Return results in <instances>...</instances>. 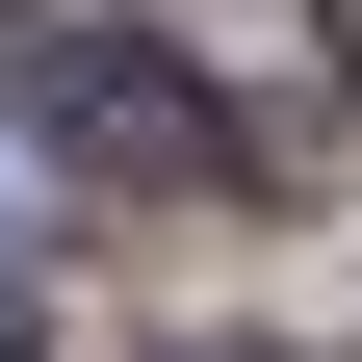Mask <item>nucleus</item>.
I'll return each instance as SVG.
<instances>
[{"label":"nucleus","mask_w":362,"mask_h":362,"mask_svg":"<svg viewBox=\"0 0 362 362\" xmlns=\"http://www.w3.org/2000/svg\"><path fill=\"white\" fill-rule=\"evenodd\" d=\"M26 129H52L78 181H156V207L233 181V104H207L181 52H129V26H26Z\"/></svg>","instance_id":"1"},{"label":"nucleus","mask_w":362,"mask_h":362,"mask_svg":"<svg viewBox=\"0 0 362 362\" xmlns=\"http://www.w3.org/2000/svg\"><path fill=\"white\" fill-rule=\"evenodd\" d=\"M26 310H52V259H26V233H0V362H26Z\"/></svg>","instance_id":"2"},{"label":"nucleus","mask_w":362,"mask_h":362,"mask_svg":"<svg viewBox=\"0 0 362 362\" xmlns=\"http://www.w3.org/2000/svg\"><path fill=\"white\" fill-rule=\"evenodd\" d=\"M310 52H337V104H362V0H310Z\"/></svg>","instance_id":"3"},{"label":"nucleus","mask_w":362,"mask_h":362,"mask_svg":"<svg viewBox=\"0 0 362 362\" xmlns=\"http://www.w3.org/2000/svg\"><path fill=\"white\" fill-rule=\"evenodd\" d=\"M207 362H259V337H207Z\"/></svg>","instance_id":"4"}]
</instances>
